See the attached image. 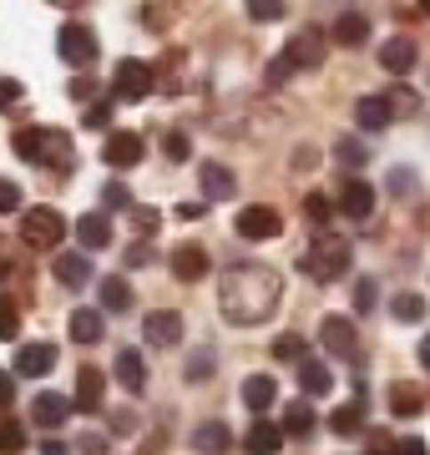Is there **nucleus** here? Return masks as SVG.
<instances>
[{
    "label": "nucleus",
    "mask_w": 430,
    "mask_h": 455,
    "mask_svg": "<svg viewBox=\"0 0 430 455\" xmlns=\"http://www.w3.org/2000/svg\"><path fill=\"white\" fill-rule=\"evenodd\" d=\"M289 71H294V66H289V56H283V51H279V61L268 66V86H279L283 76H289Z\"/></svg>",
    "instance_id": "53"
},
{
    "label": "nucleus",
    "mask_w": 430,
    "mask_h": 455,
    "mask_svg": "<svg viewBox=\"0 0 430 455\" xmlns=\"http://www.w3.org/2000/svg\"><path fill=\"white\" fill-rule=\"evenodd\" d=\"M20 238L31 248H56L67 238V218L56 208H46V203H41V208H26L20 212Z\"/></svg>",
    "instance_id": "5"
},
{
    "label": "nucleus",
    "mask_w": 430,
    "mask_h": 455,
    "mask_svg": "<svg viewBox=\"0 0 430 455\" xmlns=\"http://www.w3.org/2000/svg\"><path fill=\"white\" fill-rule=\"evenodd\" d=\"M415 61H420V46H415L410 36H390V41L380 46V66L390 71V76H405Z\"/></svg>",
    "instance_id": "15"
},
{
    "label": "nucleus",
    "mask_w": 430,
    "mask_h": 455,
    "mask_svg": "<svg viewBox=\"0 0 430 455\" xmlns=\"http://www.w3.org/2000/svg\"><path fill=\"white\" fill-rule=\"evenodd\" d=\"M101 208H107V212L132 208V197H127V188H122V182H107V188H101Z\"/></svg>",
    "instance_id": "42"
},
{
    "label": "nucleus",
    "mask_w": 430,
    "mask_h": 455,
    "mask_svg": "<svg viewBox=\"0 0 430 455\" xmlns=\"http://www.w3.org/2000/svg\"><path fill=\"white\" fill-rule=\"evenodd\" d=\"M92 92H97V86H92V76H86V82H82V76L71 82V97H76V101H82V97H92Z\"/></svg>",
    "instance_id": "54"
},
{
    "label": "nucleus",
    "mask_w": 430,
    "mask_h": 455,
    "mask_svg": "<svg viewBox=\"0 0 430 455\" xmlns=\"http://www.w3.org/2000/svg\"><path fill=\"white\" fill-rule=\"evenodd\" d=\"M51 274H56L61 289H86V278H92V259H86V248H82V253H56Z\"/></svg>",
    "instance_id": "16"
},
{
    "label": "nucleus",
    "mask_w": 430,
    "mask_h": 455,
    "mask_svg": "<svg viewBox=\"0 0 430 455\" xmlns=\"http://www.w3.org/2000/svg\"><path fill=\"white\" fill-rule=\"evenodd\" d=\"M274 359H283V364H299V359H309V344L299 339V334H279V339H274Z\"/></svg>",
    "instance_id": "35"
},
{
    "label": "nucleus",
    "mask_w": 430,
    "mask_h": 455,
    "mask_svg": "<svg viewBox=\"0 0 430 455\" xmlns=\"http://www.w3.org/2000/svg\"><path fill=\"white\" fill-rule=\"evenodd\" d=\"M415 5H420V16H430V0H415Z\"/></svg>",
    "instance_id": "60"
},
{
    "label": "nucleus",
    "mask_w": 430,
    "mask_h": 455,
    "mask_svg": "<svg viewBox=\"0 0 430 455\" xmlns=\"http://www.w3.org/2000/svg\"><path fill=\"white\" fill-rule=\"evenodd\" d=\"M147 263H152V248H147V243H132V248H127V268H147Z\"/></svg>",
    "instance_id": "50"
},
{
    "label": "nucleus",
    "mask_w": 430,
    "mask_h": 455,
    "mask_svg": "<svg viewBox=\"0 0 430 455\" xmlns=\"http://www.w3.org/2000/svg\"><path fill=\"white\" fill-rule=\"evenodd\" d=\"M152 86H157V76H152V66L137 61V56H127V61L112 71V97L116 101H147Z\"/></svg>",
    "instance_id": "6"
},
{
    "label": "nucleus",
    "mask_w": 430,
    "mask_h": 455,
    "mask_svg": "<svg viewBox=\"0 0 430 455\" xmlns=\"http://www.w3.org/2000/svg\"><path fill=\"white\" fill-rule=\"evenodd\" d=\"M249 16L253 20H279L283 16V0H249Z\"/></svg>",
    "instance_id": "47"
},
{
    "label": "nucleus",
    "mask_w": 430,
    "mask_h": 455,
    "mask_svg": "<svg viewBox=\"0 0 430 455\" xmlns=\"http://www.w3.org/2000/svg\"><path fill=\"white\" fill-rule=\"evenodd\" d=\"M390 455H426V440L420 435H405V440H395V451Z\"/></svg>",
    "instance_id": "51"
},
{
    "label": "nucleus",
    "mask_w": 430,
    "mask_h": 455,
    "mask_svg": "<svg viewBox=\"0 0 430 455\" xmlns=\"http://www.w3.org/2000/svg\"><path fill=\"white\" fill-rule=\"evenodd\" d=\"M198 182H203V197H208V203H228V197L238 193V178H233L223 163H203Z\"/></svg>",
    "instance_id": "17"
},
{
    "label": "nucleus",
    "mask_w": 430,
    "mask_h": 455,
    "mask_svg": "<svg viewBox=\"0 0 430 455\" xmlns=\"http://www.w3.org/2000/svg\"><path fill=\"white\" fill-rule=\"evenodd\" d=\"M101 334H107L101 309H76V314H71V339H76V344H101Z\"/></svg>",
    "instance_id": "27"
},
{
    "label": "nucleus",
    "mask_w": 430,
    "mask_h": 455,
    "mask_svg": "<svg viewBox=\"0 0 430 455\" xmlns=\"http://www.w3.org/2000/svg\"><path fill=\"white\" fill-rule=\"evenodd\" d=\"M385 101H390V116H410L415 107H420V97H415V92H390Z\"/></svg>",
    "instance_id": "44"
},
{
    "label": "nucleus",
    "mask_w": 430,
    "mask_h": 455,
    "mask_svg": "<svg viewBox=\"0 0 430 455\" xmlns=\"http://www.w3.org/2000/svg\"><path fill=\"white\" fill-rule=\"evenodd\" d=\"M132 223L142 228V233H157V223H163V212H157V208H132Z\"/></svg>",
    "instance_id": "48"
},
{
    "label": "nucleus",
    "mask_w": 430,
    "mask_h": 455,
    "mask_svg": "<svg viewBox=\"0 0 430 455\" xmlns=\"http://www.w3.org/2000/svg\"><path fill=\"white\" fill-rule=\"evenodd\" d=\"M299 268L315 278V283H334V278L349 274V243H345V238H334V233H319L315 243L304 248Z\"/></svg>",
    "instance_id": "3"
},
{
    "label": "nucleus",
    "mask_w": 430,
    "mask_h": 455,
    "mask_svg": "<svg viewBox=\"0 0 430 455\" xmlns=\"http://www.w3.org/2000/svg\"><path fill=\"white\" fill-rule=\"evenodd\" d=\"M142 339H147L152 349H172V344L182 339V314H172V309L147 314V319H142Z\"/></svg>",
    "instance_id": "11"
},
{
    "label": "nucleus",
    "mask_w": 430,
    "mask_h": 455,
    "mask_svg": "<svg viewBox=\"0 0 430 455\" xmlns=\"http://www.w3.org/2000/svg\"><path fill=\"white\" fill-rule=\"evenodd\" d=\"M0 274H5V268H0Z\"/></svg>",
    "instance_id": "61"
},
{
    "label": "nucleus",
    "mask_w": 430,
    "mask_h": 455,
    "mask_svg": "<svg viewBox=\"0 0 430 455\" xmlns=\"http://www.w3.org/2000/svg\"><path fill=\"white\" fill-rule=\"evenodd\" d=\"M56 370V344H20L16 349V374L20 379H46V374Z\"/></svg>",
    "instance_id": "10"
},
{
    "label": "nucleus",
    "mask_w": 430,
    "mask_h": 455,
    "mask_svg": "<svg viewBox=\"0 0 430 455\" xmlns=\"http://www.w3.org/2000/svg\"><path fill=\"white\" fill-rule=\"evenodd\" d=\"M11 395H16V379H11V374H0V405H11Z\"/></svg>",
    "instance_id": "55"
},
{
    "label": "nucleus",
    "mask_w": 430,
    "mask_h": 455,
    "mask_svg": "<svg viewBox=\"0 0 430 455\" xmlns=\"http://www.w3.org/2000/svg\"><path fill=\"white\" fill-rule=\"evenodd\" d=\"M163 152H167V163H187V157H193L187 132H167V137H163Z\"/></svg>",
    "instance_id": "37"
},
{
    "label": "nucleus",
    "mask_w": 430,
    "mask_h": 455,
    "mask_svg": "<svg viewBox=\"0 0 430 455\" xmlns=\"http://www.w3.org/2000/svg\"><path fill=\"white\" fill-rule=\"evenodd\" d=\"M11 147H16L20 163H56V167H71V137L67 132H46V127H20L16 137H11Z\"/></svg>",
    "instance_id": "2"
},
{
    "label": "nucleus",
    "mask_w": 430,
    "mask_h": 455,
    "mask_svg": "<svg viewBox=\"0 0 430 455\" xmlns=\"http://www.w3.org/2000/svg\"><path fill=\"white\" fill-rule=\"evenodd\" d=\"M283 56H289L294 71H315V66H324V56H330V31H324V26H299V31L289 36Z\"/></svg>",
    "instance_id": "4"
},
{
    "label": "nucleus",
    "mask_w": 430,
    "mask_h": 455,
    "mask_svg": "<svg viewBox=\"0 0 430 455\" xmlns=\"http://www.w3.org/2000/svg\"><path fill=\"white\" fill-rule=\"evenodd\" d=\"M228 425H218V420H208V425H198L193 430V451H203V455H223L228 451Z\"/></svg>",
    "instance_id": "28"
},
{
    "label": "nucleus",
    "mask_w": 430,
    "mask_h": 455,
    "mask_svg": "<svg viewBox=\"0 0 430 455\" xmlns=\"http://www.w3.org/2000/svg\"><path fill=\"white\" fill-rule=\"evenodd\" d=\"M375 304H380V289H375V278H360V283H354V314H370Z\"/></svg>",
    "instance_id": "39"
},
{
    "label": "nucleus",
    "mask_w": 430,
    "mask_h": 455,
    "mask_svg": "<svg viewBox=\"0 0 430 455\" xmlns=\"http://www.w3.org/2000/svg\"><path fill=\"white\" fill-rule=\"evenodd\" d=\"M283 299V278L268 263H238L218 283V309L228 324H264Z\"/></svg>",
    "instance_id": "1"
},
{
    "label": "nucleus",
    "mask_w": 430,
    "mask_h": 455,
    "mask_svg": "<svg viewBox=\"0 0 430 455\" xmlns=\"http://www.w3.org/2000/svg\"><path fill=\"white\" fill-rule=\"evenodd\" d=\"M76 243H82L86 253L107 248V243H112V218H107V212H86L82 223H76Z\"/></svg>",
    "instance_id": "21"
},
{
    "label": "nucleus",
    "mask_w": 430,
    "mask_h": 455,
    "mask_svg": "<svg viewBox=\"0 0 430 455\" xmlns=\"http://www.w3.org/2000/svg\"><path fill=\"white\" fill-rule=\"evenodd\" d=\"M56 51H61V61L67 66H92L97 61V36H92V26H61V36H56Z\"/></svg>",
    "instance_id": "8"
},
{
    "label": "nucleus",
    "mask_w": 430,
    "mask_h": 455,
    "mask_svg": "<svg viewBox=\"0 0 430 455\" xmlns=\"http://www.w3.org/2000/svg\"><path fill=\"white\" fill-rule=\"evenodd\" d=\"M101 163L107 167H137L142 163V137H137V132H107Z\"/></svg>",
    "instance_id": "13"
},
{
    "label": "nucleus",
    "mask_w": 430,
    "mask_h": 455,
    "mask_svg": "<svg viewBox=\"0 0 430 455\" xmlns=\"http://www.w3.org/2000/svg\"><path fill=\"white\" fill-rule=\"evenodd\" d=\"M330 41H339V46H364V41H370V20L345 11V16L330 26Z\"/></svg>",
    "instance_id": "25"
},
{
    "label": "nucleus",
    "mask_w": 430,
    "mask_h": 455,
    "mask_svg": "<svg viewBox=\"0 0 430 455\" xmlns=\"http://www.w3.org/2000/svg\"><path fill=\"white\" fill-rule=\"evenodd\" d=\"M26 97V86L16 82V76H0V112H20L16 101Z\"/></svg>",
    "instance_id": "40"
},
{
    "label": "nucleus",
    "mask_w": 430,
    "mask_h": 455,
    "mask_svg": "<svg viewBox=\"0 0 430 455\" xmlns=\"http://www.w3.org/2000/svg\"><path fill=\"white\" fill-rule=\"evenodd\" d=\"M112 370H116V385H122L127 395H142V390H147V364H142V355H137V349H122Z\"/></svg>",
    "instance_id": "18"
},
{
    "label": "nucleus",
    "mask_w": 430,
    "mask_h": 455,
    "mask_svg": "<svg viewBox=\"0 0 430 455\" xmlns=\"http://www.w3.org/2000/svg\"><path fill=\"white\" fill-rule=\"evenodd\" d=\"M20 182H11V178H0V212H20Z\"/></svg>",
    "instance_id": "43"
},
{
    "label": "nucleus",
    "mask_w": 430,
    "mask_h": 455,
    "mask_svg": "<svg viewBox=\"0 0 430 455\" xmlns=\"http://www.w3.org/2000/svg\"><path fill=\"white\" fill-rule=\"evenodd\" d=\"M420 364L430 370V339H420Z\"/></svg>",
    "instance_id": "58"
},
{
    "label": "nucleus",
    "mask_w": 430,
    "mask_h": 455,
    "mask_svg": "<svg viewBox=\"0 0 430 455\" xmlns=\"http://www.w3.org/2000/svg\"><path fill=\"white\" fill-rule=\"evenodd\" d=\"M339 212L354 218V223H370V212H375V188L364 178H349L345 188H339Z\"/></svg>",
    "instance_id": "12"
},
{
    "label": "nucleus",
    "mask_w": 430,
    "mask_h": 455,
    "mask_svg": "<svg viewBox=\"0 0 430 455\" xmlns=\"http://www.w3.org/2000/svg\"><path fill=\"white\" fill-rule=\"evenodd\" d=\"M395 451V440L385 435V430H370V455H390Z\"/></svg>",
    "instance_id": "52"
},
{
    "label": "nucleus",
    "mask_w": 430,
    "mask_h": 455,
    "mask_svg": "<svg viewBox=\"0 0 430 455\" xmlns=\"http://www.w3.org/2000/svg\"><path fill=\"white\" fill-rule=\"evenodd\" d=\"M101 395H107V374H101V370H92V364H86V370L76 374V400H71V405H76V410H86V415H92V410H101Z\"/></svg>",
    "instance_id": "20"
},
{
    "label": "nucleus",
    "mask_w": 430,
    "mask_h": 455,
    "mask_svg": "<svg viewBox=\"0 0 430 455\" xmlns=\"http://www.w3.org/2000/svg\"><path fill=\"white\" fill-rule=\"evenodd\" d=\"M330 197H324V193H309V197H304V218H309V223H315V228H324V223H330Z\"/></svg>",
    "instance_id": "38"
},
{
    "label": "nucleus",
    "mask_w": 430,
    "mask_h": 455,
    "mask_svg": "<svg viewBox=\"0 0 430 455\" xmlns=\"http://www.w3.org/2000/svg\"><path fill=\"white\" fill-rule=\"evenodd\" d=\"M97 293H101V309H107V314H127V309H132V283H127L122 274L101 278Z\"/></svg>",
    "instance_id": "24"
},
{
    "label": "nucleus",
    "mask_w": 430,
    "mask_h": 455,
    "mask_svg": "<svg viewBox=\"0 0 430 455\" xmlns=\"http://www.w3.org/2000/svg\"><path fill=\"white\" fill-rule=\"evenodd\" d=\"M334 163L354 172V167H364V163H370V147H364L360 137H345V142H334Z\"/></svg>",
    "instance_id": "32"
},
{
    "label": "nucleus",
    "mask_w": 430,
    "mask_h": 455,
    "mask_svg": "<svg viewBox=\"0 0 430 455\" xmlns=\"http://www.w3.org/2000/svg\"><path fill=\"white\" fill-rule=\"evenodd\" d=\"M51 5H67V11H71V5H82V0H51Z\"/></svg>",
    "instance_id": "59"
},
{
    "label": "nucleus",
    "mask_w": 430,
    "mask_h": 455,
    "mask_svg": "<svg viewBox=\"0 0 430 455\" xmlns=\"http://www.w3.org/2000/svg\"><path fill=\"white\" fill-rule=\"evenodd\" d=\"M299 385H304V395H330L334 379L319 359H299Z\"/></svg>",
    "instance_id": "30"
},
{
    "label": "nucleus",
    "mask_w": 430,
    "mask_h": 455,
    "mask_svg": "<svg viewBox=\"0 0 430 455\" xmlns=\"http://www.w3.org/2000/svg\"><path fill=\"white\" fill-rule=\"evenodd\" d=\"M26 451V430L16 420H0V455H20Z\"/></svg>",
    "instance_id": "36"
},
{
    "label": "nucleus",
    "mask_w": 430,
    "mask_h": 455,
    "mask_svg": "<svg viewBox=\"0 0 430 455\" xmlns=\"http://www.w3.org/2000/svg\"><path fill=\"white\" fill-rule=\"evenodd\" d=\"M172 274L182 278V283H198L203 274H208V253H203L198 243H182V248H172Z\"/></svg>",
    "instance_id": "19"
},
{
    "label": "nucleus",
    "mask_w": 430,
    "mask_h": 455,
    "mask_svg": "<svg viewBox=\"0 0 430 455\" xmlns=\"http://www.w3.org/2000/svg\"><path fill=\"white\" fill-rule=\"evenodd\" d=\"M390 314H395L400 324H420V319H426V299H420V293H395V299H390Z\"/></svg>",
    "instance_id": "31"
},
{
    "label": "nucleus",
    "mask_w": 430,
    "mask_h": 455,
    "mask_svg": "<svg viewBox=\"0 0 430 455\" xmlns=\"http://www.w3.org/2000/svg\"><path fill=\"white\" fill-rule=\"evenodd\" d=\"M390 188H395V193H415V172L410 167H395V172H390Z\"/></svg>",
    "instance_id": "49"
},
{
    "label": "nucleus",
    "mask_w": 430,
    "mask_h": 455,
    "mask_svg": "<svg viewBox=\"0 0 430 455\" xmlns=\"http://www.w3.org/2000/svg\"><path fill=\"white\" fill-rule=\"evenodd\" d=\"M67 415H71V400H67V395L41 390V395L31 400V420L41 425V430H61V425H67Z\"/></svg>",
    "instance_id": "14"
},
{
    "label": "nucleus",
    "mask_w": 430,
    "mask_h": 455,
    "mask_svg": "<svg viewBox=\"0 0 430 455\" xmlns=\"http://www.w3.org/2000/svg\"><path fill=\"white\" fill-rule=\"evenodd\" d=\"M283 430L289 435H315V410L304 405V400H294V405L283 410Z\"/></svg>",
    "instance_id": "33"
},
{
    "label": "nucleus",
    "mask_w": 430,
    "mask_h": 455,
    "mask_svg": "<svg viewBox=\"0 0 430 455\" xmlns=\"http://www.w3.org/2000/svg\"><path fill=\"white\" fill-rule=\"evenodd\" d=\"M279 451H283V425L253 420L249 425V455H279Z\"/></svg>",
    "instance_id": "22"
},
{
    "label": "nucleus",
    "mask_w": 430,
    "mask_h": 455,
    "mask_svg": "<svg viewBox=\"0 0 430 455\" xmlns=\"http://www.w3.org/2000/svg\"><path fill=\"white\" fill-rule=\"evenodd\" d=\"M319 344H324L334 359H360V339H354V324H349L345 314H324V324H319Z\"/></svg>",
    "instance_id": "9"
},
{
    "label": "nucleus",
    "mask_w": 430,
    "mask_h": 455,
    "mask_svg": "<svg viewBox=\"0 0 430 455\" xmlns=\"http://www.w3.org/2000/svg\"><path fill=\"white\" fill-rule=\"evenodd\" d=\"M178 218H187V223H193V218H203V203H182Z\"/></svg>",
    "instance_id": "56"
},
{
    "label": "nucleus",
    "mask_w": 430,
    "mask_h": 455,
    "mask_svg": "<svg viewBox=\"0 0 430 455\" xmlns=\"http://www.w3.org/2000/svg\"><path fill=\"white\" fill-rule=\"evenodd\" d=\"M354 122H360V132H385L395 116H390V101L385 97H364L360 107H354Z\"/></svg>",
    "instance_id": "26"
},
{
    "label": "nucleus",
    "mask_w": 430,
    "mask_h": 455,
    "mask_svg": "<svg viewBox=\"0 0 430 455\" xmlns=\"http://www.w3.org/2000/svg\"><path fill=\"white\" fill-rule=\"evenodd\" d=\"M208 374H213V355H208V349H198V355L187 359V379L198 385V379H208Z\"/></svg>",
    "instance_id": "46"
},
{
    "label": "nucleus",
    "mask_w": 430,
    "mask_h": 455,
    "mask_svg": "<svg viewBox=\"0 0 430 455\" xmlns=\"http://www.w3.org/2000/svg\"><path fill=\"white\" fill-rule=\"evenodd\" d=\"M390 410H395V420H410V415L426 410V400H420L410 385H395V390H390Z\"/></svg>",
    "instance_id": "34"
},
{
    "label": "nucleus",
    "mask_w": 430,
    "mask_h": 455,
    "mask_svg": "<svg viewBox=\"0 0 430 455\" xmlns=\"http://www.w3.org/2000/svg\"><path fill=\"white\" fill-rule=\"evenodd\" d=\"M41 455H71V451L61 445V440H46V445H41Z\"/></svg>",
    "instance_id": "57"
},
{
    "label": "nucleus",
    "mask_w": 430,
    "mask_h": 455,
    "mask_svg": "<svg viewBox=\"0 0 430 455\" xmlns=\"http://www.w3.org/2000/svg\"><path fill=\"white\" fill-rule=\"evenodd\" d=\"M20 334V309L11 299H0V339H16Z\"/></svg>",
    "instance_id": "41"
},
{
    "label": "nucleus",
    "mask_w": 430,
    "mask_h": 455,
    "mask_svg": "<svg viewBox=\"0 0 430 455\" xmlns=\"http://www.w3.org/2000/svg\"><path fill=\"white\" fill-rule=\"evenodd\" d=\"M238 238H249V243H268V238H279L283 233V218L279 208H268V203H253V208L238 212Z\"/></svg>",
    "instance_id": "7"
},
{
    "label": "nucleus",
    "mask_w": 430,
    "mask_h": 455,
    "mask_svg": "<svg viewBox=\"0 0 430 455\" xmlns=\"http://www.w3.org/2000/svg\"><path fill=\"white\" fill-rule=\"evenodd\" d=\"M330 430L334 435H360L364 430V400H349V405L330 410Z\"/></svg>",
    "instance_id": "29"
},
{
    "label": "nucleus",
    "mask_w": 430,
    "mask_h": 455,
    "mask_svg": "<svg viewBox=\"0 0 430 455\" xmlns=\"http://www.w3.org/2000/svg\"><path fill=\"white\" fill-rule=\"evenodd\" d=\"M86 127H92V132H107V127H112V101H92V112H86Z\"/></svg>",
    "instance_id": "45"
},
{
    "label": "nucleus",
    "mask_w": 430,
    "mask_h": 455,
    "mask_svg": "<svg viewBox=\"0 0 430 455\" xmlns=\"http://www.w3.org/2000/svg\"><path fill=\"white\" fill-rule=\"evenodd\" d=\"M274 400H279V385H274L268 374H249V379H243V405H249L253 415H264Z\"/></svg>",
    "instance_id": "23"
}]
</instances>
